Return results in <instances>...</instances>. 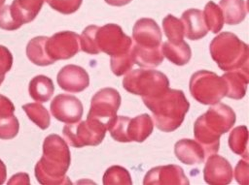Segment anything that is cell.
<instances>
[{
    "label": "cell",
    "mask_w": 249,
    "mask_h": 185,
    "mask_svg": "<svg viewBox=\"0 0 249 185\" xmlns=\"http://www.w3.org/2000/svg\"><path fill=\"white\" fill-rule=\"evenodd\" d=\"M20 27L18 23L16 18L14 17L11 10L10 5L1 6L0 7V28L5 30H17Z\"/></svg>",
    "instance_id": "35"
},
{
    "label": "cell",
    "mask_w": 249,
    "mask_h": 185,
    "mask_svg": "<svg viewBox=\"0 0 249 185\" xmlns=\"http://www.w3.org/2000/svg\"><path fill=\"white\" fill-rule=\"evenodd\" d=\"M6 179V167L0 160V184H2Z\"/></svg>",
    "instance_id": "40"
},
{
    "label": "cell",
    "mask_w": 249,
    "mask_h": 185,
    "mask_svg": "<svg viewBox=\"0 0 249 185\" xmlns=\"http://www.w3.org/2000/svg\"><path fill=\"white\" fill-rule=\"evenodd\" d=\"M233 177V170L229 161L216 153L209 155L204 169L203 178L211 185L230 184Z\"/></svg>",
    "instance_id": "12"
},
{
    "label": "cell",
    "mask_w": 249,
    "mask_h": 185,
    "mask_svg": "<svg viewBox=\"0 0 249 185\" xmlns=\"http://www.w3.org/2000/svg\"><path fill=\"white\" fill-rule=\"evenodd\" d=\"M189 183V179L185 175L183 169L177 165L155 167L145 174L143 179L144 185H187Z\"/></svg>",
    "instance_id": "13"
},
{
    "label": "cell",
    "mask_w": 249,
    "mask_h": 185,
    "mask_svg": "<svg viewBox=\"0 0 249 185\" xmlns=\"http://www.w3.org/2000/svg\"><path fill=\"white\" fill-rule=\"evenodd\" d=\"M221 77L227 85V97L239 100L245 96L249 82V68L228 71Z\"/></svg>",
    "instance_id": "18"
},
{
    "label": "cell",
    "mask_w": 249,
    "mask_h": 185,
    "mask_svg": "<svg viewBox=\"0 0 249 185\" xmlns=\"http://www.w3.org/2000/svg\"><path fill=\"white\" fill-rule=\"evenodd\" d=\"M28 90L30 97L34 101L38 103H45L52 98L54 92V86L50 77L39 75L30 80Z\"/></svg>",
    "instance_id": "24"
},
{
    "label": "cell",
    "mask_w": 249,
    "mask_h": 185,
    "mask_svg": "<svg viewBox=\"0 0 249 185\" xmlns=\"http://www.w3.org/2000/svg\"><path fill=\"white\" fill-rule=\"evenodd\" d=\"M181 21L183 23L184 36L189 40H199L208 33L202 11L198 9H189L185 11L182 14Z\"/></svg>",
    "instance_id": "16"
},
{
    "label": "cell",
    "mask_w": 249,
    "mask_h": 185,
    "mask_svg": "<svg viewBox=\"0 0 249 185\" xmlns=\"http://www.w3.org/2000/svg\"><path fill=\"white\" fill-rule=\"evenodd\" d=\"M18 121L13 113L0 114V139H10L15 138L18 132Z\"/></svg>",
    "instance_id": "33"
},
{
    "label": "cell",
    "mask_w": 249,
    "mask_h": 185,
    "mask_svg": "<svg viewBox=\"0 0 249 185\" xmlns=\"http://www.w3.org/2000/svg\"><path fill=\"white\" fill-rule=\"evenodd\" d=\"M154 123L150 115L143 113L130 118L126 127V136L128 142H143L153 132Z\"/></svg>",
    "instance_id": "20"
},
{
    "label": "cell",
    "mask_w": 249,
    "mask_h": 185,
    "mask_svg": "<svg viewBox=\"0 0 249 185\" xmlns=\"http://www.w3.org/2000/svg\"><path fill=\"white\" fill-rule=\"evenodd\" d=\"M48 37L39 36L31 39L26 46V55L28 59L38 66H48L54 63L47 54L46 41Z\"/></svg>",
    "instance_id": "25"
},
{
    "label": "cell",
    "mask_w": 249,
    "mask_h": 185,
    "mask_svg": "<svg viewBox=\"0 0 249 185\" xmlns=\"http://www.w3.org/2000/svg\"><path fill=\"white\" fill-rule=\"evenodd\" d=\"M132 54L134 64L142 68H155L163 61L161 45L157 47H143L132 42Z\"/></svg>",
    "instance_id": "21"
},
{
    "label": "cell",
    "mask_w": 249,
    "mask_h": 185,
    "mask_svg": "<svg viewBox=\"0 0 249 185\" xmlns=\"http://www.w3.org/2000/svg\"><path fill=\"white\" fill-rule=\"evenodd\" d=\"M71 163L69 147L61 137L48 136L43 143V156L35 166V176L41 184H71L66 172Z\"/></svg>",
    "instance_id": "1"
},
{
    "label": "cell",
    "mask_w": 249,
    "mask_h": 185,
    "mask_svg": "<svg viewBox=\"0 0 249 185\" xmlns=\"http://www.w3.org/2000/svg\"><path fill=\"white\" fill-rule=\"evenodd\" d=\"M57 84L61 89L70 93L84 91L89 84L88 72L77 65H66L58 72L56 77Z\"/></svg>",
    "instance_id": "14"
},
{
    "label": "cell",
    "mask_w": 249,
    "mask_h": 185,
    "mask_svg": "<svg viewBox=\"0 0 249 185\" xmlns=\"http://www.w3.org/2000/svg\"><path fill=\"white\" fill-rule=\"evenodd\" d=\"M133 65L134 59L132 54V46L127 52H124L117 56H111L110 67L113 74L117 77H121L129 72Z\"/></svg>",
    "instance_id": "31"
},
{
    "label": "cell",
    "mask_w": 249,
    "mask_h": 185,
    "mask_svg": "<svg viewBox=\"0 0 249 185\" xmlns=\"http://www.w3.org/2000/svg\"><path fill=\"white\" fill-rule=\"evenodd\" d=\"M229 146L231 150L248 160V130L245 125L235 127L229 136Z\"/></svg>",
    "instance_id": "26"
},
{
    "label": "cell",
    "mask_w": 249,
    "mask_h": 185,
    "mask_svg": "<svg viewBox=\"0 0 249 185\" xmlns=\"http://www.w3.org/2000/svg\"><path fill=\"white\" fill-rule=\"evenodd\" d=\"M219 7L222 11L224 23L235 25L244 20L247 8L244 0H220Z\"/></svg>",
    "instance_id": "22"
},
{
    "label": "cell",
    "mask_w": 249,
    "mask_h": 185,
    "mask_svg": "<svg viewBox=\"0 0 249 185\" xmlns=\"http://www.w3.org/2000/svg\"><path fill=\"white\" fill-rule=\"evenodd\" d=\"M124 88L142 98H154L169 88L167 77L157 70L136 69L127 73L123 79Z\"/></svg>",
    "instance_id": "5"
},
{
    "label": "cell",
    "mask_w": 249,
    "mask_h": 185,
    "mask_svg": "<svg viewBox=\"0 0 249 185\" xmlns=\"http://www.w3.org/2000/svg\"><path fill=\"white\" fill-rule=\"evenodd\" d=\"M132 39L139 46L157 47L161 45V31L154 19L143 17L134 23Z\"/></svg>",
    "instance_id": "15"
},
{
    "label": "cell",
    "mask_w": 249,
    "mask_h": 185,
    "mask_svg": "<svg viewBox=\"0 0 249 185\" xmlns=\"http://www.w3.org/2000/svg\"><path fill=\"white\" fill-rule=\"evenodd\" d=\"M13 65V56L10 50L0 46V84L4 80L5 74L11 69Z\"/></svg>",
    "instance_id": "37"
},
{
    "label": "cell",
    "mask_w": 249,
    "mask_h": 185,
    "mask_svg": "<svg viewBox=\"0 0 249 185\" xmlns=\"http://www.w3.org/2000/svg\"><path fill=\"white\" fill-rule=\"evenodd\" d=\"M120 93L111 87H106L98 90L91 98L90 108L88 118H95L106 123L117 114L121 106Z\"/></svg>",
    "instance_id": "9"
},
{
    "label": "cell",
    "mask_w": 249,
    "mask_h": 185,
    "mask_svg": "<svg viewBox=\"0 0 249 185\" xmlns=\"http://www.w3.org/2000/svg\"><path fill=\"white\" fill-rule=\"evenodd\" d=\"M204 22L208 31L218 33L224 26V17L220 7L213 1H209L202 12Z\"/></svg>",
    "instance_id": "27"
},
{
    "label": "cell",
    "mask_w": 249,
    "mask_h": 185,
    "mask_svg": "<svg viewBox=\"0 0 249 185\" xmlns=\"http://www.w3.org/2000/svg\"><path fill=\"white\" fill-rule=\"evenodd\" d=\"M15 107L12 102L8 98L0 95V114L13 113Z\"/></svg>",
    "instance_id": "38"
},
{
    "label": "cell",
    "mask_w": 249,
    "mask_h": 185,
    "mask_svg": "<svg viewBox=\"0 0 249 185\" xmlns=\"http://www.w3.org/2000/svg\"><path fill=\"white\" fill-rule=\"evenodd\" d=\"M46 0H14L10 5V10L21 26L24 23L32 21L39 14Z\"/></svg>",
    "instance_id": "19"
},
{
    "label": "cell",
    "mask_w": 249,
    "mask_h": 185,
    "mask_svg": "<svg viewBox=\"0 0 249 185\" xmlns=\"http://www.w3.org/2000/svg\"><path fill=\"white\" fill-rule=\"evenodd\" d=\"M189 88L192 97L202 105L217 104L227 94L224 78L207 70L194 73L190 79Z\"/></svg>",
    "instance_id": "6"
},
{
    "label": "cell",
    "mask_w": 249,
    "mask_h": 185,
    "mask_svg": "<svg viewBox=\"0 0 249 185\" xmlns=\"http://www.w3.org/2000/svg\"><path fill=\"white\" fill-rule=\"evenodd\" d=\"M95 42L99 52H104L110 56L127 52L132 46V39L124 33L120 25L115 23H108L98 27Z\"/></svg>",
    "instance_id": "8"
},
{
    "label": "cell",
    "mask_w": 249,
    "mask_h": 185,
    "mask_svg": "<svg viewBox=\"0 0 249 185\" xmlns=\"http://www.w3.org/2000/svg\"><path fill=\"white\" fill-rule=\"evenodd\" d=\"M145 106L152 111L156 127L165 133L178 129L189 110L190 103L184 92L167 89L163 94L154 98H142Z\"/></svg>",
    "instance_id": "3"
},
{
    "label": "cell",
    "mask_w": 249,
    "mask_h": 185,
    "mask_svg": "<svg viewBox=\"0 0 249 185\" xmlns=\"http://www.w3.org/2000/svg\"><path fill=\"white\" fill-rule=\"evenodd\" d=\"M236 116L232 108L219 102L196 120L194 136L203 147L205 155L209 156L218 152L220 137L232 128Z\"/></svg>",
    "instance_id": "2"
},
{
    "label": "cell",
    "mask_w": 249,
    "mask_h": 185,
    "mask_svg": "<svg viewBox=\"0 0 249 185\" xmlns=\"http://www.w3.org/2000/svg\"><path fill=\"white\" fill-rule=\"evenodd\" d=\"M212 59L223 71L249 68V47L235 34L222 32L209 45Z\"/></svg>",
    "instance_id": "4"
},
{
    "label": "cell",
    "mask_w": 249,
    "mask_h": 185,
    "mask_svg": "<svg viewBox=\"0 0 249 185\" xmlns=\"http://www.w3.org/2000/svg\"><path fill=\"white\" fill-rule=\"evenodd\" d=\"M22 108L27 114L28 118L42 130H45L50 126V114L46 108L43 107L40 103L26 104L22 106Z\"/></svg>",
    "instance_id": "28"
},
{
    "label": "cell",
    "mask_w": 249,
    "mask_h": 185,
    "mask_svg": "<svg viewBox=\"0 0 249 185\" xmlns=\"http://www.w3.org/2000/svg\"><path fill=\"white\" fill-rule=\"evenodd\" d=\"M234 178L237 183L248 185L249 183V164L247 159L238 161L234 169Z\"/></svg>",
    "instance_id": "36"
},
{
    "label": "cell",
    "mask_w": 249,
    "mask_h": 185,
    "mask_svg": "<svg viewBox=\"0 0 249 185\" xmlns=\"http://www.w3.org/2000/svg\"><path fill=\"white\" fill-rule=\"evenodd\" d=\"M161 52L163 57H166L170 62L178 66L186 65L192 57L191 47L184 40L178 44H171L168 41L164 42L161 44Z\"/></svg>",
    "instance_id": "23"
},
{
    "label": "cell",
    "mask_w": 249,
    "mask_h": 185,
    "mask_svg": "<svg viewBox=\"0 0 249 185\" xmlns=\"http://www.w3.org/2000/svg\"><path fill=\"white\" fill-rule=\"evenodd\" d=\"M176 158L183 164L195 165L204 161L205 152L203 147L195 139H182L174 145Z\"/></svg>",
    "instance_id": "17"
},
{
    "label": "cell",
    "mask_w": 249,
    "mask_h": 185,
    "mask_svg": "<svg viewBox=\"0 0 249 185\" xmlns=\"http://www.w3.org/2000/svg\"><path fill=\"white\" fill-rule=\"evenodd\" d=\"M51 112L58 121L69 124L78 122L82 118L84 108L77 97L69 94H58L51 103Z\"/></svg>",
    "instance_id": "11"
},
{
    "label": "cell",
    "mask_w": 249,
    "mask_h": 185,
    "mask_svg": "<svg viewBox=\"0 0 249 185\" xmlns=\"http://www.w3.org/2000/svg\"><path fill=\"white\" fill-rule=\"evenodd\" d=\"M80 49V36L73 31L57 32L46 41L47 54L53 62L69 59Z\"/></svg>",
    "instance_id": "10"
},
{
    "label": "cell",
    "mask_w": 249,
    "mask_h": 185,
    "mask_svg": "<svg viewBox=\"0 0 249 185\" xmlns=\"http://www.w3.org/2000/svg\"><path fill=\"white\" fill-rule=\"evenodd\" d=\"M108 5L115 6V7H122L128 3H130L132 0H104Z\"/></svg>",
    "instance_id": "39"
},
{
    "label": "cell",
    "mask_w": 249,
    "mask_h": 185,
    "mask_svg": "<svg viewBox=\"0 0 249 185\" xmlns=\"http://www.w3.org/2000/svg\"><path fill=\"white\" fill-rule=\"evenodd\" d=\"M99 26L89 25L86 27L80 36V48L88 54H98L99 50L96 47L95 35Z\"/></svg>",
    "instance_id": "32"
},
{
    "label": "cell",
    "mask_w": 249,
    "mask_h": 185,
    "mask_svg": "<svg viewBox=\"0 0 249 185\" xmlns=\"http://www.w3.org/2000/svg\"><path fill=\"white\" fill-rule=\"evenodd\" d=\"M162 29L168 39V42L171 44H178L183 41V23L181 19L175 17L173 15H167L162 19Z\"/></svg>",
    "instance_id": "29"
},
{
    "label": "cell",
    "mask_w": 249,
    "mask_h": 185,
    "mask_svg": "<svg viewBox=\"0 0 249 185\" xmlns=\"http://www.w3.org/2000/svg\"><path fill=\"white\" fill-rule=\"evenodd\" d=\"M5 1H6V0H0V7L3 6V4L5 3Z\"/></svg>",
    "instance_id": "41"
},
{
    "label": "cell",
    "mask_w": 249,
    "mask_h": 185,
    "mask_svg": "<svg viewBox=\"0 0 249 185\" xmlns=\"http://www.w3.org/2000/svg\"><path fill=\"white\" fill-rule=\"evenodd\" d=\"M103 184L105 185H131L132 180L128 170L121 166L108 168L103 174Z\"/></svg>",
    "instance_id": "30"
},
{
    "label": "cell",
    "mask_w": 249,
    "mask_h": 185,
    "mask_svg": "<svg viewBox=\"0 0 249 185\" xmlns=\"http://www.w3.org/2000/svg\"><path fill=\"white\" fill-rule=\"evenodd\" d=\"M53 10L62 15L75 13L82 5L83 0H46Z\"/></svg>",
    "instance_id": "34"
},
{
    "label": "cell",
    "mask_w": 249,
    "mask_h": 185,
    "mask_svg": "<svg viewBox=\"0 0 249 185\" xmlns=\"http://www.w3.org/2000/svg\"><path fill=\"white\" fill-rule=\"evenodd\" d=\"M106 126L95 118H87L81 122L69 123L63 127L62 133L67 142L75 148L96 146L105 137Z\"/></svg>",
    "instance_id": "7"
}]
</instances>
